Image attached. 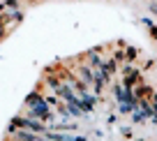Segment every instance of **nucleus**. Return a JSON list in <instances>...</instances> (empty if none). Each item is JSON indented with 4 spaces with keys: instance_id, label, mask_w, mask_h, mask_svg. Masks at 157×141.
Masks as SVG:
<instances>
[{
    "instance_id": "obj_1",
    "label": "nucleus",
    "mask_w": 157,
    "mask_h": 141,
    "mask_svg": "<svg viewBox=\"0 0 157 141\" xmlns=\"http://www.w3.org/2000/svg\"><path fill=\"white\" fill-rule=\"evenodd\" d=\"M16 127H21V130H28V132H35V134H44V132H46L44 123H35L33 118H14V123L10 125V130L14 132Z\"/></svg>"
},
{
    "instance_id": "obj_2",
    "label": "nucleus",
    "mask_w": 157,
    "mask_h": 141,
    "mask_svg": "<svg viewBox=\"0 0 157 141\" xmlns=\"http://www.w3.org/2000/svg\"><path fill=\"white\" fill-rule=\"evenodd\" d=\"M30 118H42V120H53V113L49 111V102L46 100H42V102H37L35 107L28 109Z\"/></svg>"
},
{
    "instance_id": "obj_3",
    "label": "nucleus",
    "mask_w": 157,
    "mask_h": 141,
    "mask_svg": "<svg viewBox=\"0 0 157 141\" xmlns=\"http://www.w3.org/2000/svg\"><path fill=\"white\" fill-rule=\"evenodd\" d=\"M141 83V74H139V69H134L132 65L129 67H125V79H123V88L125 90H134V88Z\"/></svg>"
},
{
    "instance_id": "obj_4",
    "label": "nucleus",
    "mask_w": 157,
    "mask_h": 141,
    "mask_svg": "<svg viewBox=\"0 0 157 141\" xmlns=\"http://www.w3.org/2000/svg\"><path fill=\"white\" fill-rule=\"evenodd\" d=\"M56 97H63V100H67V102H76L78 95H74V90H72L69 83H63V86L56 90Z\"/></svg>"
},
{
    "instance_id": "obj_5",
    "label": "nucleus",
    "mask_w": 157,
    "mask_h": 141,
    "mask_svg": "<svg viewBox=\"0 0 157 141\" xmlns=\"http://www.w3.org/2000/svg\"><path fill=\"white\" fill-rule=\"evenodd\" d=\"M134 97L136 100H146V97H152V88L150 86H146V83H139L136 88H134Z\"/></svg>"
},
{
    "instance_id": "obj_6",
    "label": "nucleus",
    "mask_w": 157,
    "mask_h": 141,
    "mask_svg": "<svg viewBox=\"0 0 157 141\" xmlns=\"http://www.w3.org/2000/svg\"><path fill=\"white\" fill-rule=\"evenodd\" d=\"M86 56H88V60H90V67H93V69H99V67H102V63H104V60L99 58V53H97V51H88Z\"/></svg>"
},
{
    "instance_id": "obj_7",
    "label": "nucleus",
    "mask_w": 157,
    "mask_h": 141,
    "mask_svg": "<svg viewBox=\"0 0 157 141\" xmlns=\"http://www.w3.org/2000/svg\"><path fill=\"white\" fill-rule=\"evenodd\" d=\"M102 69L106 72V76H111V74L116 72V58H111V60H104V63H102Z\"/></svg>"
},
{
    "instance_id": "obj_8",
    "label": "nucleus",
    "mask_w": 157,
    "mask_h": 141,
    "mask_svg": "<svg viewBox=\"0 0 157 141\" xmlns=\"http://www.w3.org/2000/svg\"><path fill=\"white\" fill-rule=\"evenodd\" d=\"M42 100H44V97H42V95H35V92H33V95H28V97H25V107H35V104H37V102H42Z\"/></svg>"
},
{
    "instance_id": "obj_9",
    "label": "nucleus",
    "mask_w": 157,
    "mask_h": 141,
    "mask_svg": "<svg viewBox=\"0 0 157 141\" xmlns=\"http://www.w3.org/2000/svg\"><path fill=\"white\" fill-rule=\"evenodd\" d=\"M143 118H148L143 111H134V113H132V120H134V123H143Z\"/></svg>"
},
{
    "instance_id": "obj_10",
    "label": "nucleus",
    "mask_w": 157,
    "mask_h": 141,
    "mask_svg": "<svg viewBox=\"0 0 157 141\" xmlns=\"http://www.w3.org/2000/svg\"><path fill=\"white\" fill-rule=\"evenodd\" d=\"M127 58H129V60L136 58V49H132V46H129V49H127Z\"/></svg>"
},
{
    "instance_id": "obj_11",
    "label": "nucleus",
    "mask_w": 157,
    "mask_h": 141,
    "mask_svg": "<svg viewBox=\"0 0 157 141\" xmlns=\"http://www.w3.org/2000/svg\"><path fill=\"white\" fill-rule=\"evenodd\" d=\"M67 141H86L83 136H67Z\"/></svg>"
},
{
    "instance_id": "obj_12",
    "label": "nucleus",
    "mask_w": 157,
    "mask_h": 141,
    "mask_svg": "<svg viewBox=\"0 0 157 141\" xmlns=\"http://www.w3.org/2000/svg\"><path fill=\"white\" fill-rule=\"evenodd\" d=\"M2 28H5V23H0V35H2V33H5V30H2Z\"/></svg>"
}]
</instances>
